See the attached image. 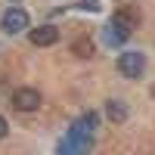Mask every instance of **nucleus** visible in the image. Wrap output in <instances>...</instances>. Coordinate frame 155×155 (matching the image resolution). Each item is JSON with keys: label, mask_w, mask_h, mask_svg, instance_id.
Instances as JSON below:
<instances>
[{"label": "nucleus", "mask_w": 155, "mask_h": 155, "mask_svg": "<svg viewBox=\"0 0 155 155\" xmlns=\"http://www.w3.org/2000/svg\"><path fill=\"white\" fill-rule=\"evenodd\" d=\"M93 127H96V112H87L84 118H78L71 124V130L65 134V140L59 143V152L56 155H87L90 143H93Z\"/></svg>", "instance_id": "obj_1"}, {"label": "nucleus", "mask_w": 155, "mask_h": 155, "mask_svg": "<svg viewBox=\"0 0 155 155\" xmlns=\"http://www.w3.org/2000/svg\"><path fill=\"white\" fill-rule=\"evenodd\" d=\"M118 71L124 78H140L146 71V56L140 53V50H127V53L118 56Z\"/></svg>", "instance_id": "obj_2"}, {"label": "nucleus", "mask_w": 155, "mask_h": 155, "mask_svg": "<svg viewBox=\"0 0 155 155\" xmlns=\"http://www.w3.org/2000/svg\"><path fill=\"white\" fill-rule=\"evenodd\" d=\"M0 28H3L6 34H22L25 28H28V12H25L22 6H9L3 16H0Z\"/></svg>", "instance_id": "obj_3"}, {"label": "nucleus", "mask_w": 155, "mask_h": 155, "mask_svg": "<svg viewBox=\"0 0 155 155\" xmlns=\"http://www.w3.org/2000/svg\"><path fill=\"white\" fill-rule=\"evenodd\" d=\"M37 106H41V93L31 87H22L12 93V109H19V112H34Z\"/></svg>", "instance_id": "obj_4"}, {"label": "nucleus", "mask_w": 155, "mask_h": 155, "mask_svg": "<svg viewBox=\"0 0 155 155\" xmlns=\"http://www.w3.org/2000/svg\"><path fill=\"white\" fill-rule=\"evenodd\" d=\"M28 41H31L34 47H50V44L59 41V28H53V25H41V28L28 31Z\"/></svg>", "instance_id": "obj_5"}, {"label": "nucleus", "mask_w": 155, "mask_h": 155, "mask_svg": "<svg viewBox=\"0 0 155 155\" xmlns=\"http://www.w3.org/2000/svg\"><path fill=\"white\" fill-rule=\"evenodd\" d=\"M112 22H118L121 28L134 31V28H137V22H140V16H137L134 9H127V6H124V9H115V12H112Z\"/></svg>", "instance_id": "obj_6"}, {"label": "nucleus", "mask_w": 155, "mask_h": 155, "mask_svg": "<svg viewBox=\"0 0 155 155\" xmlns=\"http://www.w3.org/2000/svg\"><path fill=\"white\" fill-rule=\"evenodd\" d=\"M127 37H130L127 28H121L118 22H109V28H106V41H109V44H124Z\"/></svg>", "instance_id": "obj_7"}, {"label": "nucleus", "mask_w": 155, "mask_h": 155, "mask_svg": "<svg viewBox=\"0 0 155 155\" xmlns=\"http://www.w3.org/2000/svg\"><path fill=\"white\" fill-rule=\"evenodd\" d=\"M106 115H109L112 121H124V118H127V109H124L121 99H112L109 106H106Z\"/></svg>", "instance_id": "obj_8"}, {"label": "nucleus", "mask_w": 155, "mask_h": 155, "mask_svg": "<svg viewBox=\"0 0 155 155\" xmlns=\"http://www.w3.org/2000/svg\"><path fill=\"white\" fill-rule=\"evenodd\" d=\"M71 50H74V56H93V41L90 37H78L71 44Z\"/></svg>", "instance_id": "obj_9"}, {"label": "nucleus", "mask_w": 155, "mask_h": 155, "mask_svg": "<svg viewBox=\"0 0 155 155\" xmlns=\"http://www.w3.org/2000/svg\"><path fill=\"white\" fill-rule=\"evenodd\" d=\"M6 130H9V124H6V118H3V115H0V140L6 137Z\"/></svg>", "instance_id": "obj_10"}]
</instances>
